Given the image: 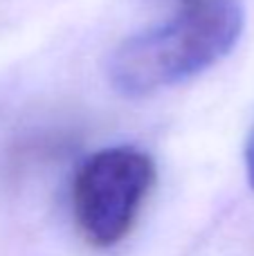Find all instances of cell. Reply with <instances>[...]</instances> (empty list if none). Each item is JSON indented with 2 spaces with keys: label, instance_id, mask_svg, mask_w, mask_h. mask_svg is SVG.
I'll list each match as a JSON object with an SVG mask.
<instances>
[{
  "label": "cell",
  "instance_id": "3",
  "mask_svg": "<svg viewBox=\"0 0 254 256\" xmlns=\"http://www.w3.org/2000/svg\"><path fill=\"white\" fill-rule=\"evenodd\" d=\"M246 171H248V182H250V186L254 191V130H252L248 148H246Z\"/></svg>",
  "mask_w": 254,
  "mask_h": 256
},
{
  "label": "cell",
  "instance_id": "2",
  "mask_svg": "<svg viewBox=\"0 0 254 256\" xmlns=\"http://www.w3.org/2000/svg\"><path fill=\"white\" fill-rule=\"evenodd\" d=\"M156 162L135 146H110L86 158L72 182V212L94 248H112L130 232L156 184Z\"/></svg>",
  "mask_w": 254,
  "mask_h": 256
},
{
  "label": "cell",
  "instance_id": "1",
  "mask_svg": "<svg viewBox=\"0 0 254 256\" xmlns=\"http://www.w3.org/2000/svg\"><path fill=\"white\" fill-rule=\"evenodd\" d=\"M243 27L238 0H192L166 22L122 40L108 58V81L130 99L184 84L223 61Z\"/></svg>",
  "mask_w": 254,
  "mask_h": 256
},
{
  "label": "cell",
  "instance_id": "4",
  "mask_svg": "<svg viewBox=\"0 0 254 256\" xmlns=\"http://www.w3.org/2000/svg\"><path fill=\"white\" fill-rule=\"evenodd\" d=\"M182 2H184V4H187V2H192V0H182Z\"/></svg>",
  "mask_w": 254,
  "mask_h": 256
}]
</instances>
